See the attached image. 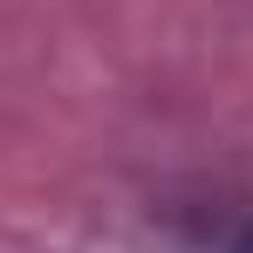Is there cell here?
<instances>
[{"label": "cell", "instance_id": "6da1fadb", "mask_svg": "<svg viewBox=\"0 0 253 253\" xmlns=\"http://www.w3.org/2000/svg\"><path fill=\"white\" fill-rule=\"evenodd\" d=\"M233 253H253V226H247V233H240V240H233Z\"/></svg>", "mask_w": 253, "mask_h": 253}]
</instances>
